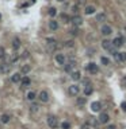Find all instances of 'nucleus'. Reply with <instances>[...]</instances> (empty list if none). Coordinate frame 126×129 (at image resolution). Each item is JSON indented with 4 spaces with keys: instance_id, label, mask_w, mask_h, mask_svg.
<instances>
[{
    "instance_id": "1",
    "label": "nucleus",
    "mask_w": 126,
    "mask_h": 129,
    "mask_svg": "<svg viewBox=\"0 0 126 129\" xmlns=\"http://www.w3.org/2000/svg\"><path fill=\"white\" fill-rule=\"evenodd\" d=\"M46 121H47V125H49L52 129L58 128V118H57L56 116L49 114V116H47V118H46Z\"/></svg>"
},
{
    "instance_id": "2",
    "label": "nucleus",
    "mask_w": 126,
    "mask_h": 129,
    "mask_svg": "<svg viewBox=\"0 0 126 129\" xmlns=\"http://www.w3.org/2000/svg\"><path fill=\"white\" fill-rule=\"evenodd\" d=\"M102 47H103L104 50H107V51H110L113 55H114L115 52H117V51H115V49L113 47V43L110 42V40H107V39L103 40V42H102Z\"/></svg>"
},
{
    "instance_id": "3",
    "label": "nucleus",
    "mask_w": 126,
    "mask_h": 129,
    "mask_svg": "<svg viewBox=\"0 0 126 129\" xmlns=\"http://www.w3.org/2000/svg\"><path fill=\"white\" fill-rule=\"evenodd\" d=\"M46 46H47V49H49V51H53V50L57 47L56 39H54V38H47L46 39Z\"/></svg>"
},
{
    "instance_id": "4",
    "label": "nucleus",
    "mask_w": 126,
    "mask_h": 129,
    "mask_svg": "<svg viewBox=\"0 0 126 129\" xmlns=\"http://www.w3.org/2000/svg\"><path fill=\"white\" fill-rule=\"evenodd\" d=\"M113 47H121V46H123V43H125V38L123 36H117L114 40H113Z\"/></svg>"
},
{
    "instance_id": "5",
    "label": "nucleus",
    "mask_w": 126,
    "mask_h": 129,
    "mask_svg": "<svg viewBox=\"0 0 126 129\" xmlns=\"http://www.w3.org/2000/svg\"><path fill=\"white\" fill-rule=\"evenodd\" d=\"M100 32H102V35H104V36H109V35L113 34V28L110 26H107V24H104V26H102V28H100Z\"/></svg>"
},
{
    "instance_id": "6",
    "label": "nucleus",
    "mask_w": 126,
    "mask_h": 129,
    "mask_svg": "<svg viewBox=\"0 0 126 129\" xmlns=\"http://www.w3.org/2000/svg\"><path fill=\"white\" fill-rule=\"evenodd\" d=\"M68 92H69L70 95H77L80 92V87L77 85H70L69 86V89H68Z\"/></svg>"
},
{
    "instance_id": "7",
    "label": "nucleus",
    "mask_w": 126,
    "mask_h": 129,
    "mask_svg": "<svg viewBox=\"0 0 126 129\" xmlns=\"http://www.w3.org/2000/svg\"><path fill=\"white\" fill-rule=\"evenodd\" d=\"M38 98L42 101V102H47V101H49V93H47L46 90H42V92L39 93Z\"/></svg>"
},
{
    "instance_id": "8",
    "label": "nucleus",
    "mask_w": 126,
    "mask_h": 129,
    "mask_svg": "<svg viewBox=\"0 0 126 129\" xmlns=\"http://www.w3.org/2000/svg\"><path fill=\"white\" fill-rule=\"evenodd\" d=\"M72 23H73L76 27L81 26V24H83V19H81V16H79V15H75V16L72 17Z\"/></svg>"
},
{
    "instance_id": "9",
    "label": "nucleus",
    "mask_w": 126,
    "mask_h": 129,
    "mask_svg": "<svg viewBox=\"0 0 126 129\" xmlns=\"http://www.w3.org/2000/svg\"><path fill=\"white\" fill-rule=\"evenodd\" d=\"M0 71H1V73H4V74L10 73V63H7V62L0 63Z\"/></svg>"
},
{
    "instance_id": "10",
    "label": "nucleus",
    "mask_w": 126,
    "mask_h": 129,
    "mask_svg": "<svg viewBox=\"0 0 126 129\" xmlns=\"http://www.w3.org/2000/svg\"><path fill=\"white\" fill-rule=\"evenodd\" d=\"M75 65H76V63H75L73 60H70V62H68L67 65H65V66H64V70H65V71H67V73H72V70H73Z\"/></svg>"
},
{
    "instance_id": "11",
    "label": "nucleus",
    "mask_w": 126,
    "mask_h": 129,
    "mask_svg": "<svg viewBox=\"0 0 126 129\" xmlns=\"http://www.w3.org/2000/svg\"><path fill=\"white\" fill-rule=\"evenodd\" d=\"M87 70L91 73V74H96V73H98V66H96V63H90V65L87 66Z\"/></svg>"
},
{
    "instance_id": "12",
    "label": "nucleus",
    "mask_w": 126,
    "mask_h": 129,
    "mask_svg": "<svg viewBox=\"0 0 126 129\" xmlns=\"http://www.w3.org/2000/svg\"><path fill=\"white\" fill-rule=\"evenodd\" d=\"M114 57H115V59H117V60L125 62V60H126V52H115Z\"/></svg>"
},
{
    "instance_id": "13",
    "label": "nucleus",
    "mask_w": 126,
    "mask_h": 129,
    "mask_svg": "<svg viewBox=\"0 0 126 129\" xmlns=\"http://www.w3.org/2000/svg\"><path fill=\"white\" fill-rule=\"evenodd\" d=\"M110 120V117H109V114H107V113H102V114L99 116V124H106L107 122V121Z\"/></svg>"
},
{
    "instance_id": "14",
    "label": "nucleus",
    "mask_w": 126,
    "mask_h": 129,
    "mask_svg": "<svg viewBox=\"0 0 126 129\" xmlns=\"http://www.w3.org/2000/svg\"><path fill=\"white\" fill-rule=\"evenodd\" d=\"M91 109H92V112H99V110L102 109V103L95 101V102L91 103Z\"/></svg>"
},
{
    "instance_id": "15",
    "label": "nucleus",
    "mask_w": 126,
    "mask_h": 129,
    "mask_svg": "<svg viewBox=\"0 0 126 129\" xmlns=\"http://www.w3.org/2000/svg\"><path fill=\"white\" fill-rule=\"evenodd\" d=\"M49 28L52 30V31L58 30V22H56V20H50L49 22Z\"/></svg>"
},
{
    "instance_id": "16",
    "label": "nucleus",
    "mask_w": 126,
    "mask_h": 129,
    "mask_svg": "<svg viewBox=\"0 0 126 129\" xmlns=\"http://www.w3.org/2000/svg\"><path fill=\"white\" fill-rule=\"evenodd\" d=\"M87 122L90 124L91 126H94V128H96V129H98V125H99V121H98L96 118H94V117H90V118H88V121H87Z\"/></svg>"
},
{
    "instance_id": "17",
    "label": "nucleus",
    "mask_w": 126,
    "mask_h": 129,
    "mask_svg": "<svg viewBox=\"0 0 126 129\" xmlns=\"http://www.w3.org/2000/svg\"><path fill=\"white\" fill-rule=\"evenodd\" d=\"M56 62L58 65H65V57L62 54H57L56 55Z\"/></svg>"
},
{
    "instance_id": "18",
    "label": "nucleus",
    "mask_w": 126,
    "mask_h": 129,
    "mask_svg": "<svg viewBox=\"0 0 126 129\" xmlns=\"http://www.w3.org/2000/svg\"><path fill=\"white\" fill-rule=\"evenodd\" d=\"M22 79V77H21V73H15V74H12L11 75V81L14 83H18L19 81Z\"/></svg>"
},
{
    "instance_id": "19",
    "label": "nucleus",
    "mask_w": 126,
    "mask_h": 129,
    "mask_svg": "<svg viewBox=\"0 0 126 129\" xmlns=\"http://www.w3.org/2000/svg\"><path fill=\"white\" fill-rule=\"evenodd\" d=\"M95 11H96V9H95L94 6H87V7H85V9H84L85 15H92Z\"/></svg>"
},
{
    "instance_id": "20",
    "label": "nucleus",
    "mask_w": 126,
    "mask_h": 129,
    "mask_svg": "<svg viewBox=\"0 0 126 129\" xmlns=\"http://www.w3.org/2000/svg\"><path fill=\"white\" fill-rule=\"evenodd\" d=\"M70 78L73 81H79L80 78H81V74H80V71H72V74H70Z\"/></svg>"
},
{
    "instance_id": "21",
    "label": "nucleus",
    "mask_w": 126,
    "mask_h": 129,
    "mask_svg": "<svg viewBox=\"0 0 126 129\" xmlns=\"http://www.w3.org/2000/svg\"><path fill=\"white\" fill-rule=\"evenodd\" d=\"M92 92H94V89H92V86H91V85H87V86L84 87V94H85V95L92 94Z\"/></svg>"
},
{
    "instance_id": "22",
    "label": "nucleus",
    "mask_w": 126,
    "mask_h": 129,
    "mask_svg": "<svg viewBox=\"0 0 126 129\" xmlns=\"http://www.w3.org/2000/svg\"><path fill=\"white\" fill-rule=\"evenodd\" d=\"M30 70H31L30 65H23V66H22V69H21V73H22V74H27Z\"/></svg>"
},
{
    "instance_id": "23",
    "label": "nucleus",
    "mask_w": 126,
    "mask_h": 129,
    "mask_svg": "<svg viewBox=\"0 0 126 129\" xmlns=\"http://www.w3.org/2000/svg\"><path fill=\"white\" fill-rule=\"evenodd\" d=\"M19 46H21V40L18 39V38H15V39L12 40V47H14L15 50H18V49H19Z\"/></svg>"
},
{
    "instance_id": "24",
    "label": "nucleus",
    "mask_w": 126,
    "mask_h": 129,
    "mask_svg": "<svg viewBox=\"0 0 126 129\" xmlns=\"http://www.w3.org/2000/svg\"><path fill=\"white\" fill-rule=\"evenodd\" d=\"M30 78L29 77H24L23 79H22V86H26V87H29V85H30Z\"/></svg>"
},
{
    "instance_id": "25",
    "label": "nucleus",
    "mask_w": 126,
    "mask_h": 129,
    "mask_svg": "<svg viewBox=\"0 0 126 129\" xmlns=\"http://www.w3.org/2000/svg\"><path fill=\"white\" fill-rule=\"evenodd\" d=\"M35 97H37V94H35L34 92H29V93H27V95H26V98H27L29 101H33Z\"/></svg>"
},
{
    "instance_id": "26",
    "label": "nucleus",
    "mask_w": 126,
    "mask_h": 129,
    "mask_svg": "<svg viewBox=\"0 0 126 129\" xmlns=\"http://www.w3.org/2000/svg\"><path fill=\"white\" fill-rule=\"evenodd\" d=\"M106 20V14H98L96 15V22H104Z\"/></svg>"
},
{
    "instance_id": "27",
    "label": "nucleus",
    "mask_w": 126,
    "mask_h": 129,
    "mask_svg": "<svg viewBox=\"0 0 126 129\" xmlns=\"http://www.w3.org/2000/svg\"><path fill=\"white\" fill-rule=\"evenodd\" d=\"M69 34L72 35V36H76V35H79V30H77V27L70 28V30H69Z\"/></svg>"
},
{
    "instance_id": "28",
    "label": "nucleus",
    "mask_w": 126,
    "mask_h": 129,
    "mask_svg": "<svg viewBox=\"0 0 126 129\" xmlns=\"http://www.w3.org/2000/svg\"><path fill=\"white\" fill-rule=\"evenodd\" d=\"M100 62H102V65H104V66H107V65H110V59L106 57H102L100 58Z\"/></svg>"
},
{
    "instance_id": "29",
    "label": "nucleus",
    "mask_w": 126,
    "mask_h": 129,
    "mask_svg": "<svg viewBox=\"0 0 126 129\" xmlns=\"http://www.w3.org/2000/svg\"><path fill=\"white\" fill-rule=\"evenodd\" d=\"M0 120H1V122L3 124H7L10 121V116H7V114H3L1 117H0Z\"/></svg>"
},
{
    "instance_id": "30",
    "label": "nucleus",
    "mask_w": 126,
    "mask_h": 129,
    "mask_svg": "<svg viewBox=\"0 0 126 129\" xmlns=\"http://www.w3.org/2000/svg\"><path fill=\"white\" fill-rule=\"evenodd\" d=\"M73 46H75L73 40H67V42H64V47H73Z\"/></svg>"
},
{
    "instance_id": "31",
    "label": "nucleus",
    "mask_w": 126,
    "mask_h": 129,
    "mask_svg": "<svg viewBox=\"0 0 126 129\" xmlns=\"http://www.w3.org/2000/svg\"><path fill=\"white\" fill-rule=\"evenodd\" d=\"M61 128H62V129H69V128H70V124L68 122V121H64V122L61 124Z\"/></svg>"
},
{
    "instance_id": "32",
    "label": "nucleus",
    "mask_w": 126,
    "mask_h": 129,
    "mask_svg": "<svg viewBox=\"0 0 126 129\" xmlns=\"http://www.w3.org/2000/svg\"><path fill=\"white\" fill-rule=\"evenodd\" d=\"M4 57H6V50H4V47L0 46V59H3Z\"/></svg>"
},
{
    "instance_id": "33",
    "label": "nucleus",
    "mask_w": 126,
    "mask_h": 129,
    "mask_svg": "<svg viewBox=\"0 0 126 129\" xmlns=\"http://www.w3.org/2000/svg\"><path fill=\"white\" fill-rule=\"evenodd\" d=\"M56 14H57V9L56 8H53V7H52V8H49V15H50V16H56Z\"/></svg>"
},
{
    "instance_id": "34",
    "label": "nucleus",
    "mask_w": 126,
    "mask_h": 129,
    "mask_svg": "<svg viewBox=\"0 0 126 129\" xmlns=\"http://www.w3.org/2000/svg\"><path fill=\"white\" fill-rule=\"evenodd\" d=\"M30 112H31V113L38 112V105H31V106H30Z\"/></svg>"
},
{
    "instance_id": "35",
    "label": "nucleus",
    "mask_w": 126,
    "mask_h": 129,
    "mask_svg": "<svg viewBox=\"0 0 126 129\" xmlns=\"http://www.w3.org/2000/svg\"><path fill=\"white\" fill-rule=\"evenodd\" d=\"M77 103H79V105H84V103H85V98L84 97H79V98H77Z\"/></svg>"
},
{
    "instance_id": "36",
    "label": "nucleus",
    "mask_w": 126,
    "mask_h": 129,
    "mask_svg": "<svg viewBox=\"0 0 126 129\" xmlns=\"http://www.w3.org/2000/svg\"><path fill=\"white\" fill-rule=\"evenodd\" d=\"M81 129H96V128H94V126H91L90 124H88V122H85L84 125L81 126Z\"/></svg>"
},
{
    "instance_id": "37",
    "label": "nucleus",
    "mask_w": 126,
    "mask_h": 129,
    "mask_svg": "<svg viewBox=\"0 0 126 129\" xmlns=\"http://www.w3.org/2000/svg\"><path fill=\"white\" fill-rule=\"evenodd\" d=\"M18 59H19V55H18V54H14V55H12V58H11L12 62H16Z\"/></svg>"
},
{
    "instance_id": "38",
    "label": "nucleus",
    "mask_w": 126,
    "mask_h": 129,
    "mask_svg": "<svg viewBox=\"0 0 126 129\" xmlns=\"http://www.w3.org/2000/svg\"><path fill=\"white\" fill-rule=\"evenodd\" d=\"M85 0H77V6H84Z\"/></svg>"
},
{
    "instance_id": "39",
    "label": "nucleus",
    "mask_w": 126,
    "mask_h": 129,
    "mask_svg": "<svg viewBox=\"0 0 126 129\" xmlns=\"http://www.w3.org/2000/svg\"><path fill=\"white\" fill-rule=\"evenodd\" d=\"M72 9H73V12H75V14H77V11H79V7H77V6H75Z\"/></svg>"
},
{
    "instance_id": "40",
    "label": "nucleus",
    "mask_w": 126,
    "mask_h": 129,
    "mask_svg": "<svg viewBox=\"0 0 126 129\" xmlns=\"http://www.w3.org/2000/svg\"><path fill=\"white\" fill-rule=\"evenodd\" d=\"M22 57H23V58H29V51H24Z\"/></svg>"
},
{
    "instance_id": "41",
    "label": "nucleus",
    "mask_w": 126,
    "mask_h": 129,
    "mask_svg": "<svg viewBox=\"0 0 126 129\" xmlns=\"http://www.w3.org/2000/svg\"><path fill=\"white\" fill-rule=\"evenodd\" d=\"M106 129H117V126H115V125H109Z\"/></svg>"
},
{
    "instance_id": "42",
    "label": "nucleus",
    "mask_w": 126,
    "mask_h": 129,
    "mask_svg": "<svg viewBox=\"0 0 126 129\" xmlns=\"http://www.w3.org/2000/svg\"><path fill=\"white\" fill-rule=\"evenodd\" d=\"M121 106H122V109L126 112V102H122V105H121Z\"/></svg>"
},
{
    "instance_id": "43",
    "label": "nucleus",
    "mask_w": 126,
    "mask_h": 129,
    "mask_svg": "<svg viewBox=\"0 0 126 129\" xmlns=\"http://www.w3.org/2000/svg\"><path fill=\"white\" fill-rule=\"evenodd\" d=\"M57 1H64V0H57Z\"/></svg>"
},
{
    "instance_id": "44",
    "label": "nucleus",
    "mask_w": 126,
    "mask_h": 129,
    "mask_svg": "<svg viewBox=\"0 0 126 129\" xmlns=\"http://www.w3.org/2000/svg\"><path fill=\"white\" fill-rule=\"evenodd\" d=\"M0 19H1V15H0Z\"/></svg>"
}]
</instances>
